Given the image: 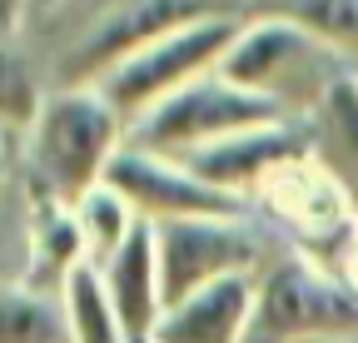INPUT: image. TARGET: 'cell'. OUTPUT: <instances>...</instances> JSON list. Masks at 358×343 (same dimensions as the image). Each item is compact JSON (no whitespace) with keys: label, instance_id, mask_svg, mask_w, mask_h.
Wrapping results in <instances>:
<instances>
[{"label":"cell","instance_id":"6da1fadb","mask_svg":"<svg viewBox=\"0 0 358 343\" xmlns=\"http://www.w3.org/2000/svg\"><path fill=\"white\" fill-rule=\"evenodd\" d=\"M129 119L105 100L100 85H60L45 95L25 130V180L30 199L80 209L105 184L110 159L124 149Z\"/></svg>","mask_w":358,"mask_h":343},{"label":"cell","instance_id":"7a4b0ae2","mask_svg":"<svg viewBox=\"0 0 358 343\" xmlns=\"http://www.w3.org/2000/svg\"><path fill=\"white\" fill-rule=\"evenodd\" d=\"M279 119H303V115H294L274 95L244 90V85H234L229 75L214 65V70L194 75L189 85H179L174 95H164L159 105H150L145 115H134L124 145L179 159V154L204 149L214 140L259 130V124H279Z\"/></svg>","mask_w":358,"mask_h":343},{"label":"cell","instance_id":"3957f363","mask_svg":"<svg viewBox=\"0 0 358 343\" xmlns=\"http://www.w3.org/2000/svg\"><path fill=\"white\" fill-rule=\"evenodd\" d=\"M219 70L244 90L284 100L303 119L343 75H353L343 50H334L329 40H319L313 30L284 15H249L234 35L229 55L219 60Z\"/></svg>","mask_w":358,"mask_h":343},{"label":"cell","instance_id":"277c9868","mask_svg":"<svg viewBox=\"0 0 358 343\" xmlns=\"http://www.w3.org/2000/svg\"><path fill=\"white\" fill-rule=\"evenodd\" d=\"M358 293L319 269L308 254L264 259L254 274V314L244 343H308V338H353Z\"/></svg>","mask_w":358,"mask_h":343},{"label":"cell","instance_id":"5b68a950","mask_svg":"<svg viewBox=\"0 0 358 343\" xmlns=\"http://www.w3.org/2000/svg\"><path fill=\"white\" fill-rule=\"evenodd\" d=\"M239 25H244V20H239L234 10H214V15H204V20L185 25V30L155 40V45L134 50L129 60H120V65L100 80L105 100H110L124 119L145 115L150 105H159L164 95H174L179 85H189L194 75L214 70L224 55H229Z\"/></svg>","mask_w":358,"mask_h":343},{"label":"cell","instance_id":"8992f818","mask_svg":"<svg viewBox=\"0 0 358 343\" xmlns=\"http://www.w3.org/2000/svg\"><path fill=\"white\" fill-rule=\"evenodd\" d=\"M155 249H159L164 309L185 304L189 293L229 279V274H259L264 269V234L244 214L239 219H159Z\"/></svg>","mask_w":358,"mask_h":343},{"label":"cell","instance_id":"52a82bcc","mask_svg":"<svg viewBox=\"0 0 358 343\" xmlns=\"http://www.w3.org/2000/svg\"><path fill=\"white\" fill-rule=\"evenodd\" d=\"M214 10H224L219 0H110L105 15L60 60V85H100L134 50H145V45H155V40L185 30Z\"/></svg>","mask_w":358,"mask_h":343},{"label":"cell","instance_id":"ba28073f","mask_svg":"<svg viewBox=\"0 0 358 343\" xmlns=\"http://www.w3.org/2000/svg\"><path fill=\"white\" fill-rule=\"evenodd\" d=\"M105 184L150 224H159V219H239L244 214V194L214 189L179 159L134 149V145H124L110 159Z\"/></svg>","mask_w":358,"mask_h":343},{"label":"cell","instance_id":"9c48e42d","mask_svg":"<svg viewBox=\"0 0 358 343\" xmlns=\"http://www.w3.org/2000/svg\"><path fill=\"white\" fill-rule=\"evenodd\" d=\"M313 159V135H308V119H279V124H259V130L229 135V140H214L204 149L179 154V164L194 169V175L214 189H264L268 180L289 164Z\"/></svg>","mask_w":358,"mask_h":343},{"label":"cell","instance_id":"30bf717a","mask_svg":"<svg viewBox=\"0 0 358 343\" xmlns=\"http://www.w3.org/2000/svg\"><path fill=\"white\" fill-rule=\"evenodd\" d=\"M105 279V293L115 304V319L129 343H155L164 323V284H159V249H155V224L140 219L129 229V239L110 254L105 264H95Z\"/></svg>","mask_w":358,"mask_h":343},{"label":"cell","instance_id":"8fae6325","mask_svg":"<svg viewBox=\"0 0 358 343\" xmlns=\"http://www.w3.org/2000/svg\"><path fill=\"white\" fill-rule=\"evenodd\" d=\"M254 314V274H229L185 304L164 309L159 338L155 343H244Z\"/></svg>","mask_w":358,"mask_h":343},{"label":"cell","instance_id":"7c38bea8","mask_svg":"<svg viewBox=\"0 0 358 343\" xmlns=\"http://www.w3.org/2000/svg\"><path fill=\"white\" fill-rule=\"evenodd\" d=\"M308 135H313V164L338 184L348 214L358 219V75H343L308 110Z\"/></svg>","mask_w":358,"mask_h":343},{"label":"cell","instance_id":"4fadbf2b","mask_svg":"<svg viewBox=\"0 0 358 343\" xmlns=\"http://www.w3.org/2000/svg\"><path fill=\"white\" fill-rule=\"evenodd\" d=\"M0 343H75L60 293L45 289H0Z\"/></svg>","mask_w":358,"mask_h":343},{"label":"cell","instance_id":"5bb4252c","mask_svg":"<svg viewBox=\"0 0 358 343\" xmlns=\"http://www.w3.org/2000/svg\"><path fill=\"white\" fill-rule=\"evenodd\" d=\"M60 298H65V314H70V333L75 343H129L120 319H115V304L105 293V279L95 264H75L60 284Z\"/></svg>","mask_w":358,"mask_h":343},{"label":"cell","instance_id":"9a60e30c","mask_svg":"<svg viewBox=\"0 0 358 343\" xmlns=\"http://www.w3.org/2000/svg\"><path fill=\"white\" fill-rule=\"evenodd\" d=\"M254 15H284L329 40L334 50L358 55V0H259Z\"/></svg>","mask_w":358,"mask_h":343},{"label":"cell","instance_id":"2e32d148","mask_svg":"<svg viewBox=\"0 0 358 343\" xmlns=\"http://www.w3.org/2000/svg\"><path fill=\"white\" fill-rule=\"evenodd\" d=\"M75 214H80V234H85V259L90 264H105L110 254L129 239V229L140 224V214H134L110 184H100Z\"/></svg>","mask_w":358,"mask_h":343},{"label":"cell","instance_id":"e0dca14e","mask_svg":"<svg viewBox=\"0 0 358 343\" xmlns=\"http://www.w3.org/2000/svg\"><path fill=\"white\" fill-rule=\"evenodd\" d=\"M40 105H45V95H40L30 65L10 45H0V130H30Z\"/></svg>","mask_w":358,"mask_h":343},{"label":"cell","instance_id":"ac0fdd59","mask_svg":"<svg viewBox=\"0 0 358 343\" xmlns=\"http://www.w3.org/2000/svg\"><path fill=\"white\" fill-rule=\"evenodd\" d=\"M35 6H40V0H0V30H6V35L20 30V20H25Z\"/></svg>","mask_w":358,"mask_h":343},{"label":"cell","instance_id":"d6986e66","mask_svg":"<svg viewBox=\"0 0 358 343\" xmlns=\"http://www.w3.org/2000/svg\"><path fill=\"white\" fill-rule=\"evenodd\" d=\"M343 284L358 293V239H353V249H348V264H343Z\"/></svg>","mask_w":358,"mask_h":343},{"label":"cell","instance_id":"ffe728a7","mask_svg":"<svg viewBox=\"0 0 358 343\" xmlns=\"http://www.w3.org/2000/svg\"><path fill=\"white\" fill-rule=\"evenodd\" d=\"M308 343H353V338H308Z\"/></svg>","mask_w":358,"mask_h":343},{"label":"cell","instance_id":"44dd1931","mask_svg":"<svg viewBox=\"0 0 358 343\" xmlns=\"http://www.w3.org/2000/svg\"><path fill=\"white\" fill-rule=\"evenodd\" d=\"M0 169H6V130H0Z\"/></svg>","mask_w":358,"mask_h":343},{"label":"cell","instance_id":"7402d4cb","mask_svg":"<svg viewBox=\"0 0 358 343\" xmlns=\"http://www.w3.org/2000/svg\"><path fill=\"white\" fill-rule=\"evenodd\" d=\"M40 6H55V0H40Z\"/></svg>","mask_w":358,"mask_h":343}]
</instances>
